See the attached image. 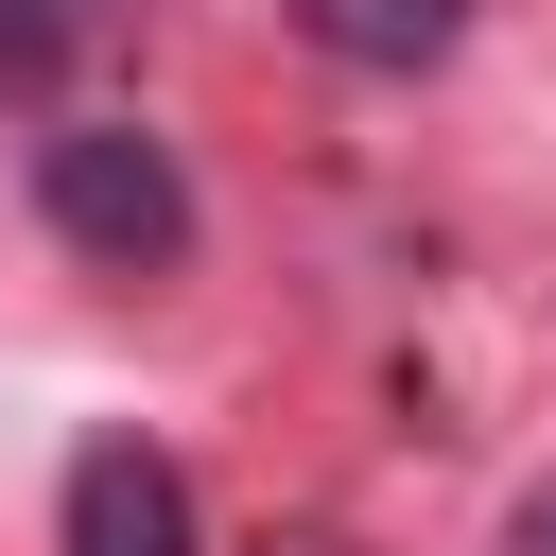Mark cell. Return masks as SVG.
<instances>
[{
    "label": "cell",
    "mask_w": 556,
    "mask_h": 556,
    "mask_svg": "<svg viewBox=\"0 0 556 556\" xmlns=\"http://www.w3.org/2000/svg\"><path fill=\"white\" fill-rule=\"evenodd\" d=\"M35 208H52V243H87V261H122V278H156V261L191 243V174H174L139 122H52Z\"/></svg>",
    "instance_id": "6da1fadb"
},
{
    "label": "cell",
    "mask_w": 556,
    "mask_h": 556,
    "mask_svg": "<svg viewBox=\"0 0 556 556\" xmlns=\"http://www.w3.org/2000/svg\"><path fill=\"white\" fill-rule=\"evenodd\" d=\"M295 35H313L330 70H434V52L469 35V0H295Z\"/></svg>",
    "instance_id": "3957f363"
},
{
    "label": "cell",
    "mask_w": 556,
    "mask_h": 556,
    "mask_svg": "<svg viewBox=\"0 0 556 556\" xmlns=\"http://www.w3.org/2000/svg\"><path fill=\"white\" fill-rule=\"evenodd\" d=\"M521 556H556V486H539V504H521Z\"/></svg>",
    "instance_id": "5b68a950"
},
{
    "label": "cell",
    "mask_w": 556,
    "mask_h": 556,
    "mask_svg": "<svg viewBox=\"0 0 556 556\" xmlns=\"http://www.w3.org/2000/svg\"><path fill=\"white\" fill-rule=\"evenodd\" d=\"M87 17H104V0H0V87H52V70L87 52Z\"/></svg>",
    "instance_id": "277c9868"
},
{
    "label": "cell",
    "mask_w": 556,
    "mask_h": 556,
    "mask_svg": "<svg viewBox=\"0 0 556 556\" xmlns=\"http://www.w3.org/2000/svg\"><path fill=\"white\" fill-rule=\"evenodd\" d=\"M70 556H191V469L139 434H87L70 452Z\"/></svg>",
    "instance_id": "7a4b0ae2"
}]
</instances>
